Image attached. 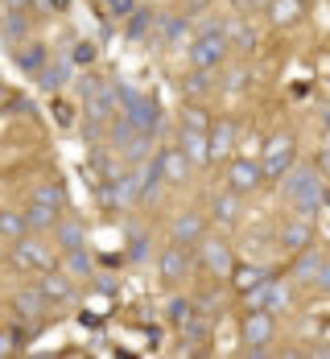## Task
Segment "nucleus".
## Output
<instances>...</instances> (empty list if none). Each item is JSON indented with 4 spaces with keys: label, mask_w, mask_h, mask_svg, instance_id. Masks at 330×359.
Returning <instances> with one entry per match:
<instances>
[{
    "label": "nucleus",
    "mask_w": 330,
    "mask_h": 359,
    "mask_svg": "<svg viewBox=\"0 0 330 359\" xmlns=\"http://www.w3.org/2000/svg\"><path fill=\"white\" fill-rule=\"evenodd\" d=\"M54 231H58V244H62V248L67 252H74V248H83V244H87V231H83V223H78V219H58V223H54Z\"/></svg>",
    "instance_id": "obj_12"
},
{
    "label": "nucleus",
    "mask_w": 330,
    "mask_h": 359,
    "mask_svg": "<svg viewBox=\"0 0 330 359\" xmlns=\"http://www.w3.org/2000/svg\"><path fill=\"white\" fill-rule=\"evenodd\" d=\"M161 174L170 182H186V174H190V161H186L182 153H165L161 157Z\"/></svg>",
    "instance_id": "obj_19"
},
{
    "label": "nucleus",
    "mask_w": 330,
    "mask_h": 359,
    "mask_svg": "<svg viewBox=\"0 0 330 359\" xmlns=\"http://www.w3.org/2000/svg\"><path fill=\"white\" fill-rule=\"evenodd\" d=\"M190 314H194V310H190V302H186V297H174V302H170V318H174L178 326H182Z\"/></svg>",
    "instance_id": "obj_30"
},
{
    "label": "nucleus",
    "mask_w": 330,
    "mask_h": 359,
    "mask_svg": "<svg viewBox=\"0 0 330 359\" xmlns=\"http://www.w3.org/2000/svg\"><path fill=\"white\" fill-rule=\"evenodd\" d=\"M4 34L13 37V41H17V37L25 34V21H21V13H13V17H8V25H4Z\"/></svg>",
    "instance_id": "obj_34"
},
{
    "label": "nucleus",
    "mask_w": 330,
    "mask_h": 359,
    "mask_svg": "<svg viewBox=\"0 0 330 359\" xmlns=\"http://www.w3.org/2000/svg\"><path fill=\"white\" fill-rule=\"evenodd\" d=\"M211 211H215V219H219L223 227H227V223H235V219H240V203H235V190H227V194H219Z\"/></svg>",
    "instance_id": "obj_18"
},
{
    "label": "nucleus",
    "mask_w": 330,
    "mask_h": 359,
    "mask_svg": "<svg viewBox=\"0 0 330 359\" xmlns=\"http://www.w3.org/2000/svg\"><path fill=\"white\" fill-rule=\"evenodd\" d=\"M277 25H294L301 17V0H273V13H268Z\"/></svg>",
    "instance_id": "obj_20"
},
{
    "label": "nucleus",
    "mask_w": 330,
    "mask_h": 359,
    "mask_svg": "<svg viewBox=\"0 0 330 359\" xmlns=\"http://www.w3.org/2000/svg\"><path fill=\"white\" fill-rule=\"evenodd\" d=\"M46 310V293L41 289H25V293H17V314L21 318H37Z\"/></svg>",
    "instance_id": "obj_15"
},
{
    "label": "nucleus",
    "mask_w": 330,
    "mask_h": 359,
    "mask_svg": "<svg viewBox=\"0 0 330 359\" xmlns=\"http://www.w3.org/2000/svg\"><path fill=\"white\" fill-rule=\"evenodd\" d=\"M161 29H165V37H170V41H178V37H182V21H178V17H170V25H161Z\"/></svg>",
    "instance_id": "obj_36"
},
{
    "label": "nucleus",
    "mask_w": 330,
    "mask_h": 359,
    "mask_svg": "<svg viewBox=\"0 0 330 359\" xmlns=\"http://www.w3.org/2000/svg\"><path fill=\"white\" fill-rule=\"evenodd\" d=\"M207 91V71H194L186 79V95H202Z\"/></svg>",
    "instance_id": "obj_31"
},
{
    "label": "nucleus",
    "mask_w": 330,
    "mask_h": 359,
    "mask_svg": "<svg viewBox=\"0 0 330 359\" xmlns=\"http://www.w3.org/2000/svg\"><path fill=\"white\" fill-rule=\"evenodd\" d=\"M318 264H322V256H318V252H305V256L294 264V277H297V281H314Z\"/></svg>",
    "instance_id": "obj_24"
},
{
    "label": "nucleus",
    "mask_w": 330,
    "mask_h": 359,
    "mask_svg": "<svg viewBox=\"0 0 330 359\" xmlns=\"http://www.w3.org/2000/svg\"><path fill=\"white\" fill-rule=\"evenodd\" d=\"M0 355H13V334L8 330H0Z\"/></svg>",
    "instance_id": "obj_37"
},
{
    "label": "nucleus",
    "mask_w": 330,
    "mask_h": 359,
    "mask_svg": "<svg viewBox=\"0 0 330 359\" xmlns=\"http://www.w3.org/2000/svg\"><path fill=\"white\" fill-rule=\"evenodd\" d=\"M128 256H132V260H145V256H149V240H145V236H137V240H132V252H128Z\"/></svg>",
    "instance_id": "obj_35"
},
{
    "label": "nucleus",
    "mask_w": 330,
    "mask_h": 359,
    "mask_svg": "<svg viewBox=\"0 0 330 359\" xmlns=\"http://www.w3.org/2000/svg\"><path fill=\"white\" fill-rule=\"evenodd\" d=\"M223 58H227V37L223 34L194 37V46H190V67L194 71H211V67H219Z\"/></svg>",
    "instance_id": "obj_2"
},
{
    "label": "nucleus",
    "mask_w": 330,
    "mask_h": 359,
    "mask_svg": "<svg viewBox=\"0 0 330 359\" xmlns=\"http://www.w3.org/2000/svg\"><path fill=\"white\" fill-rule=\"evenodd\" d=\"M301 4H305V0H301Z\"/></svg>",
    "instance_id": "obj_41"
},
{
    "label": "nucleus",
    "mask_w": 330,
    "mask_h": 359,
    "mask_svg": "<svg viewBox=\"0 0 330 359\" xmlns=\"http://www.w3.org/2000/svg\"><path fill=\"white\" fill-rule=\"evenodd\" d=\"M17 62H21V71H29V74H37L41 67H46V46H25L21 54H17Z\"/></svg>",
    "instance_id": "obj_21"
},
{
    "label": "nucleus",
    "mask_w": 330,
    "mask_h": 359,
    "mask_svg": "<svg viewBox=\"0 0 330 359\" xmlns=\"http://www.w3.org/2000/svg\"><path fill=\"white\" fill-rule=\"evenodd\" d=\"M231 281H235V289H244V293H248L252 285L264 281V273H260V269H231Z\"/></svg>",
    "instance_id": "obj_26"
},
{
    "label": "nucleus",
    "mask_w": 330,
    "mask_h": 359,
    "mask_svg": "<svg viewBox=\"0 0 330 359\" xmlns=\"http://www.w3.org/2000/svg\"><path fill=\"white\" fill-rule=\"evenodd\" d=\"M326 128H330V120H326Z\"/></svg>",
    "instance_id": "obj_39"
},
{
    "label": "nucleus",
    "mask_w": 330,
    "mask_h": 359,
    "mask_svg": "<svg viewBox=\"0 0 330 359\" xmlns=\"http://www.w3.org/2000/svg\"><path fill=\"white\" fill-rule=\"evenodd\" d=\"M314 289L330 293V264H326V260H322V264H318V273H314Z\"/></svg>",
    "instance_id": "obj_32"
},
{
    "label": "nucleus",
    "mask_w": 330,
    "mask_h": 359,
    "mask_svg": "<svg viewBox=\"0 0 330 359\" xmlns=\"http://www.w3.org/2000/svg\"><path fill=\"white\" fill-rule=\"evenodd\" d=\"M289 165H294V141H289V137H273V141H268V149H264L260 178H281Z\"/></svg>",
    "instance_id": "obj_3"
},
{
    "label": "nucleus",
    "mask_w": 330,
    "mask_h": 359,
    "mask_svg": "<svg viewBox=\"0 0 330 359\" xmlns=\"http://www.w3.org/2000/svg\"><path fill=\"white\" fill-rule=\"evenodd\" d=\"M161 178H165V174H161V157H157V161H153V165L145 170V186H141V198H157V186H161Z\"/></svg>",
    "instance_id": "obj_25"
},
{
    "label": "nucleus",
    "mask_w": 330,
    "mask_h": 359,
    "mask_svg": "<svg viewBox=\"0 0 330 359\" xmlns=\"http://www.w3.org/2000/svg\"><path fill=\"white\" fill-rule=\"evenodd\" d=\"M29 227H25V215H13V211H0V236L8 240H21Z\"/></svg>",
    "instance_id": "obj_22"
},
{
    "label": "nucleus",
    "mask_w": 330,
    "mask_h": 359,
    "mask_svg": "<svg viewBox=\"0 0 330 359\" xmlns=\"http://www.w3.org/2000/svg\"><path fill=\"white\" fill-rule=\"evenodd\" d=\"M104 4H108V8L116 13V17H128V13L137 8V0H104Z\"/></svg>",
    "instance_id": "obj_33"
},
{
    "label": "nucleus",
    "mask_w": 330,
    "mask_h": 359,
    "mask_svg": "<svg viewBox=\"0 0 330 359\" xmlns=\"http://www.w3.org/2000/svg\"><path fill=\"white\" fill-rule=\"evenodd\" d=\"M67 256H71V273H74V277H87V273H91V256H87L83 248L67 252Z\"/></svg>",
    "instance_id": "obj_29"
},
{
    "label": "nucleus",
    "mask_w": 330,
    "mask_h": 359,
    "mask_svg": "<svg viewBox=\"0 0 330 359\" xmlns=\"http://www.w3.org/2000/svg\"><path fill=\"white\" fill-rule=\"evenodd\" d=\"M281 244H285L289 252L305 248V244H310V223H297V219H289V223H285V231H281Z\"/></svg>",
    "instance_id": "obj_17"
},
{
    "label": "nucleus",
    "mask_w": 330,
    "mask_h": 359,
    "mask_svg": "<svg viewBox=\"0 0 330 359\" xmlns=\"http://www.w3.org/2000/svg\"><path fill=\"white\" fill-rule=\"evenodd\" d=\"M161 277H170V281H182L186 273H190V252L182 248V244H174L170 252H161Z\"/></svg>",
    "instance_id": "obj_10"
},
{
    "label": "nucleus",
    "mask_w": 330,
    "mask_h": 359,
    "mask_svg": "<svg viewBox=\"0 0 330 359\" xmlns=\"http://www.w3.org/2000/svg\"><path fill=\"white\" fill-rule=\"evenodd\" d=\"M182 157L190 161V165L211 161V157H207V137H202L198 128H182Z\"/></svg>",
    "instance_id": "obj_13"
},
{
    "label": "nucleus",
    "mask_w": 330,
    "mask_h": 359,
    "mask_svg": "<svg viewBox=\"0 0 330 359\" xmlns=\"http://www.w3.org/2000/svg\"><path fill=\"white\" fill-rule=\"evenodd\" d=\"M202 240V219L194 215V211H186V215L174 219V244H198Z\"/></svg>",
    "instance_id": "obj_11"
},
{
    "label": "nucleus",
    "mask_w": 330,
    "mask_h": 359,
    "mask_svg": "<svg viewBox=\"0 0 330 359\" xmlns=\"http://www.w3.org/2000/svg\"><path fill=\"white\" fill-rule=\"evenodd\" d=\"M268 339H273V310H252L244 318V343L252 347V355H264Z\"/></svg>",
    "instance_id": "obj_4"
},
{
    "label": "nucleus",
    "mask_w": 330,
    "mask_h": 359,
    "mask_svg": "<svg viewBox=\"0 0 330 359\" xmlns=\"http://www.w3.org/2000/svg\"><path fill=\"white\" fill-rule=\"evenodd\" d=\"M326 161H330V153H326Z\"/></svg>",
    "instance_id": "obj_40"
},
{
    "label": "nucleus",
    "mask_w": 330,
    "mask_h": 359,
    "mask_svg": "<svg viewBox=\"0 0 330 359\" xmlns=\"http://www.w3.org/2000/svg\"><path fill=\"white\" fill-rule=\"evenodd\" d=\"M4 4H8V8H13V13H25V8H29V4H34V0H4Z\"/></svg>",
    "instance_id": "obj_38"
},
{
    "label": "nucleus",
    "mask_w": 330,
    "mask_h": 359,
    "mask_svg": "<svg viewBox=\"0 0 330 359\" xmlns=\"http://www.w3.org/2000/svg\"><path fill=\"white\" fill-rule=\"evenodd\" d=\"M256 186H260V165H252V161H231V165H227V190L248 194V190H256Z\"/></svg>",
    "instance_id": "obj_7"
},
{
    "label": "nucleus",
    "mask_w": 330,
    "mask_h": 359,
    "mask_svg": "<svg viewBox=\"0 0 330 359\" xmlns=\"http://www.w3.org/2000/svg\"><path fill=\"white\" fill-rule=\"evenodd\" d=\"M50 260H54L50 248L37 244V240H25V236H21L17 248H13V264H17V269H50Z\"/></svg>",
    "instance_id": "obj_6"
},
{
    "label": "nucleus",
    "mask_w": 330,
    "mask_h": 359,
    "mask_svg": "<svg viewBox=\"0 0 330 359\" xmlns=\"http://www.w3.org/2000/svg\"><path fill=\"white\" fill-rule=\"evenodd\" d=\"M54 223H58V211H54V207L34 203V207L25 211V227H29V231H46V227H54Z\"/></svg>",
    "instance_id": "obj_16"
},
{
    "label": "nucleus",
    "mask_w": 330,
    "mask_h": 359,
    "mask_svg": "<svg viewBox=\"0 0 330 359\" xmlns=\"http://www.w3.org/2000/svg\"><path fill=\"white\" fill-rule=\"evenodd\" d=\"M149 21H153V17H149L145 8H132V13H128V37H145Z\"/></svg>",
    "instance_id": "obj_27"
},
{
    "label": "nucleus",
    "mask_w": 330,
    "mask_h": 359,
    "mask_svg": "<svg viewBox=\"0 0 330 359\" xmlns=\"http://www.w3.org/2000/svg\"><path fill=\"white\" fill-rule=\"evenodd\" d=\"M37 74H41V87H50V91L67 83V67H41Z\"/></svg>",
    "instance_id": "obj_28"
},
{
    "label": "nucleus",
    "mask_w": 330,
    "mask_h": 359,
    "mask_svg": "<svg viewBox=\"0 0 330 359\" xmlns=\"http://www.w3.org/2000/svg\"><path fill=\"white\" fill-rule=\"evenodd\" d=\"M202 264H207L215 277H231V269H235L231 248H227L223 240H207V244H202Z\"/></svg>",
    "instance_id": "obj_8"
},
{
    "label": "nucleus",
    "mask_w": 330,
    "mask_h": 359,
    "mask_svg": "<svg viewBox=\"0 0 330 359\" xmlns=\"http://www.w3.org/2000/svg\"><path fill=\"white\" fill-rule=\"evenodd\" d=\"M41 293H46V302H71L74 297V285H71V277H58V273H46L41 277Z\"/></svg>",
    "instance_id": "obj_14"
},
{
    "label": "nucleus",
    "mask_w": 330,
    "mask_h": 359,
    "mask_svg": "<svg viewBox=\"0 0 330 359\" xmlns=\"http://www.w3.org/2000/svg\"><path fill=\"white\" fill-rule=\"evenodd\" d=\"M124 120H128L137 133L153 137V133H157V104L145 100V95H137V100H128V104H124Z\"/></svg>",
    "instance_id": "obj_5"
},
{
    "label": "nucleus",
    "mask_w": 330,
    "mask_h": 359,
    "mask_svg": "<svg viewBox=\"0 0 330 359\" xmlns=\"http://www.w3.org/2000/svg\"><path fill=\"white\" fill-rule=\"evenodd\" d=\"M34 203H41V207H54V211H62V186L58 182H46L41 190L34 194Z\"/></svg>",
    "instance_id": "obj_23"
},
{
    "label": "nucleus",
    "mask_w": 330,
    "mask_h": 359,
    "mask_svg": "<svg viewBox=\"0 0 330 359\" xmlns=\"http://www.w3.org/2000/svg\"><path fill=\"white\" fill-rule=\"evenodd\" d=\"M281 178H285V198L294 203L301 215H310V211L322 203V182H318V174H314V170L297 165V170H285Z\"/></svg>",
    "instance_id": "obj_1"
},
{
    "label": "nucleus",
    "mask_w": 330,
    "mask_h": 359,
    "mask_svg": "<svg viewBox=\"0 0 330 359\" xmlns=\"http://www.w3.org/2000/svg\"><path fill=\"white\" fill-rule=\"evenodd\" d=\"M231 144H235V124L231 120H219L215 133H211V141H207V157L211 161H227L231 157Z\"/></svg>",
    "instance_id": "obj_9"
}]
</instances>
